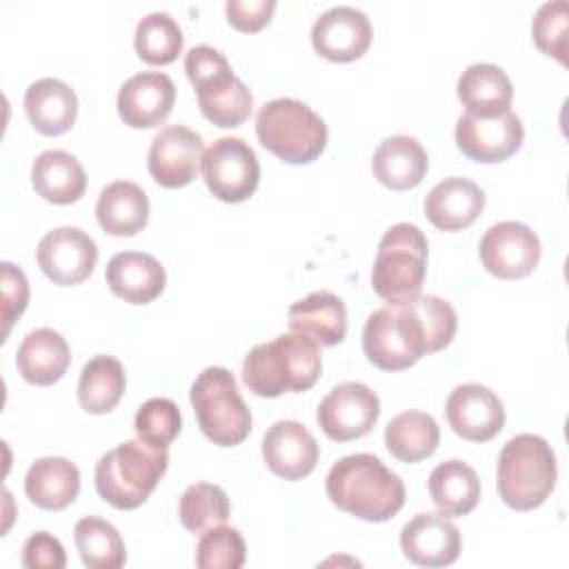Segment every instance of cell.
Segmentation results:
<instances>
[{
    "instance_id": "obj_44",
    "label": "cell",
    "mask_w": 569,
    "mask_h": 569,
    "mask_svg": "<svg viewBox=\"0 0 569 569\" xmlns=\"http://www.w3.org/2000/svg\"><path fill=\"white\" fill-rule=\"evenodd\" d=\"M224 11L231 27L251 33L269 24L276 11V0H229Z\"/></svg>"
},
{
    "instance_id": "obj_18",
    "label": "cell",
    "mask_w": 569,
    "mask_h": 569,
    "mask_svg": "<svg viewBox=\"0 0 569 569\" xmlns=\"http://www.w3.org/2000/svg\"><path fill=\"white\" fill-rule=\"evenodd\" d=\"M176 102V84L167 73L140 71L118 91V113L133 129H151L167 120Z\"/></svg>"
},
{
    "instance_id": "obj_15",
    "label": "cell",
    "mask_w": 569,
    "mask_h": 569,
    "mask_svg": "<svg viewBox=\"0 0 569 569\" xmlns=\"http://www.w3.org/2000/svg\"><path fill=\"white\" fill-rule=\"evenodd\" d=\"M373 38L371 22L365 11L338 4L322 11L311 27L313 49L331 62H351L367 53Z\"/></svg>"
},
{
    "instance_id": "obj_43",
    "label": "cell",
    "mask_w": 569,
    "mask_h": 569,
    "mask_svg": "<svg viewBox=\"0 0 569 569\" xmlns=\"http://www.w3.org/2000/svg\"><path fill=\"white\" fill-rule=\"evenodd\" d=\"M2 322L4 338L16 318L22 316L29 302V282L27 276L11 262H2Z\"/></svg>"
},
{
    "instance_id": "obj_2",
    "label": "cell",
    "mask_w": 569,
    "mask_h": 569,
    "mask_svg": "<svg viewBox=\"0 0 569 569\" xmlns=\"http://www.w3.org/2000/svg\"><path fill=\"white\" fill-rule=\"evenodd\" d=\"M322 371V353L313 338L291 331L256 345L242 362V380L260 398H278L311 389Z\"/></svg>"
},
{
    "instance_id": "obj_20",
    "label": "cell",
    "mask_w": 569,
    "mask_h": 569,
    "mask_svg": "<svg viewBox=\"0 0 569 569\" xmlns=\"http://www.w3.org/2000/svg\"><path fill=\"white\" fill-rule=\"evenodd\" d=\"M109 289L124 302L147 305L153 302L164 284L167 273L158 258L142 251H120L107 262L104 271Z\"/></svg>"
},
{
    "instance_id": "obj_6",
    "label": "cell",
    "mask_w": 569,
    "mask_h": 569,
    "mask_svg": "<svg viewBox=\"0 0 569 569\" xmlns=\"http://www.w3.org/2000/svg\"><path fill=\"white\" fill-rule=\"evenodd\" d=\"M429 244L420 227L398 222L385 231L371 269L373 291L389 305H402L420 293L427 273Z\"/></svg>"
},
{
    "instance_id": "obj_32",
    "label": "cell",
    "mask_w": 569,
    "mask_h": 569,
    "mask_svg": "<svg viewBox=\"0 0 569 569\" xmlns=\"http://www.w3.org/2000/svg\"><path fill=\"white\" fill-rule=\"evenodd\" d=\"M127 387L124 367L113 356H93L78 378V402L87 413H109Z\"/></svg>"
},
{
    "instance_id": "obj_5",
    "label": "cell",
    "mask_w": 569,
    "mask_h": 569,
    "mask_svg": "<svg viewBox=\"0 0 569 569\" xmlns=\"http://www.w3.org/2000/svg\"><path fill=\"white\" fill-rule=\"evenodd\" d=\"M260 144L289 164L313 162L327 147L325 120L302 100L273 98L256 116Z\"/></svg>"
},
{
    "instance_id": "obj_39",
    "label": "cell",
    "mask_w": 569,
    "mask_h": 569,
    "mask_svg": "<svg viewBox=\"0 0 569 569\" xmlns=\"http://www.w3.org/2000/svg\"><path fill=\"white\" fill-rule=\"evenodd\" d=\"M409 305L413 307L422 325L427 353L445 349L453 340L458 329V316L453 307L438 296H420V293L413 300H409Z\"/></svg>"
},
{
    "instance_id": "obj_35",
    "label": "cell",
    "mask_w": 569,
    "mask_h": 569,
    "mask_svg": "<svg viewBox=\"0 0 569 569\" xmlns=\"http://www.w3.org/2000/svg\"><path fill=\"white\" fill-rule=\"evenodd\" d=\"M231 513L229 498L222 487L211 482H193L184 489L178 505L180 522L191 533H202L216 525H224Z\"/></svg>"
},
{
    "instance_id": "obj_22",
    "label": "cell",
    "mask_w": 569,
    "mask_h": 569,
    "mask_svg": "<svg viewBox=\"0 0 569 569\" xmlns=\"http://www.w3.org/2000/svg\"><path fill=\"white\" fill-rule=\"evenodd\" d=\"M429 169L425 147L405 133L385 138L373 151L371 171L380 184L393 191H407L422 182Z\"/></svg>"
},
{
    "instance_id": "obj_17",
    "label": "cell",
    "mask_w": 569,
    "mask_h": 569,
    "mask_svg": "<svg viewBox=\"0 0 569 569\" xmlns=\"http://www.w3.org/2000/svg\"><path fill=\"white\" fill-rule=\"evenodd\" d=\"M400 549L413 565L447 567L458 560L462 536L445 513L422 511L402 527Z\"/></svg>"
},
{
    "instance_id": "obj_9",
    "label": "cell",
    "mask_w": 569,
    "mask_h": 569,
    "mask_svg": "<svg viewBox=\"0 0 569 569\" xmlns=\"http://www.w3.org/2000/svg\"><path fill=\"white\" fill-rule=\"evenodd\" d=\"M200 169L207 189L222 202H244L260 182L256 151L236 136L213 140L202 153Z\"/></svg>"
},
{
    "instance_id": "obj_3",
    "label": "cell",
    "mask_w": 569,
    "mask_h": 569,
    "mask_svg": "<svg viewBox=\"0 0 569 569\" xmlns=\"http://www.w3.org/2000/svg\"><path fill=\"white\" fill-rule=\"evenodd\" d=\"M167 467V447L151 445L142 438L127 440L102 453L96 462V491L116 509H136L158 487Z\"/></svg>"
},
{
    "instance_id": "obj_25",
    "label": "cell",
    "mask_w": 569,
    "mask_h": 569,
    "mask_svg": "<svg viewBox=\"0 0 569 569\" xmlns=\"http://www.w3.org/2000/svg\"><path fill=\"white\" fill-rule=\"evenodd\" d=\"M287 322L291 331L305 333L318 345L333 347L347 336V307L331 291H313L289 307Z\"/></svg>"
},
{
    "instance_id": "obj_36",
    "label": "cell",
    "mask_w": 569,
    "mask_h": 569,
    "mask_svg": "<svg viewBox=\"0 0 569 569\" xmlns=\"http://www.w3.org/2000/svg\"><path fill=\"white\" fill-rule=\"evenodd\" d=\"M182 42H184L182 29L164 11L147 13L138 22L136 36H133L136 51L147 64H169V62H173L182 51Z\"/></svg>"
},
{
    "instance_id": "obj_21",
    "label": "cell",
    "mask_w": 569,
    "mask_h": 569,
    "mask_svg": "<svg viewBox=\"0 0 569 569\" xmlns=\"http://www.w3.org/2000/svg\"><path fill=\"white\" fill-rule=\"evenodd\" d=\"M485 209V191L469 178L451 176L425 198V216L440 231L467 229Z\"/></svg>"
},
{
    "instance_id": "obj_19",
    "label": "cell",
    "mask_w": 569,
    "mask_h": 569,
    "mask_svg": "<svg viewBox=\"0 0 569 569\" xmlns=\"http://www.w3.org/2000/svg\"><path fill=\"white\" fill-rule=\"evenodd\" d=\"M318 442L311 431L296 420L273 422L262 438V458L271 473L284 480H300L318 465Z\"/></svg>"
},
{
    "instance_id": "obj_42",
    "label": "cell",
    "mask_w": 569,
    "mask_h": 569,
    "mask_svg": "<svg viewBox=\"0 0 569 569\" xmlns=\"http://www.w3.org/2000/svg\"><path fill=\"white\" fill-rule=\"evenodd\" d=\"M67 565V553L62 542L47 533L36 531L22 545V567L27 569H62Z\"/></svg>"
},
{
    "instance_id": "obj_11",
    "label": "cell",
    "mask_w": 569,
    "mask_h": 569,
    "mask_svg": "<svg viewBox=\"0 0 569 569\" xmlns=\"http://www.w3.org/2000/svg\"><path fill=\"white\" fill-rule=\"evenodd\" d=\"M478 253L482 267L491 276L500 280H516L529 276L538 267L542 247L527 224L502 220L485 231Z\"/></svg>"
},
{
    "instance_id": "obj_27",
    "label": "cell",
    "mask_w": 569,
    "mask_h": 569,
    "mask_svg": "<svg viewBox=\"0 0 569 569\" xmlns=\"http://www.w3.org/2000/svg\"><path fill=\"white\" fill-rule=\"evenodd\" d=\"M458 100L473 116H498L509 111L513 100V84L505 69L491 62L469 64L456 84Z\"/></svg>"
},
{
    "instance_id": "obj_10",
    "label": "cell",
    "mask_w": 569,
    "mask_h": 569,
    "mask_svg": "<svg viewBox=\"0 0 569 569\" xmlns=\"http://www.w3.org/2000/svg\"><path fill=\"white\" fill-rule=\"evenodd\" d=\"M380 416V400L362 382L336 385L318 405V425L327 438L349 442L373 429Z\"/></svg>"
},
{
    "instance_id": "obj_23",
    "label": "cell",
    "mask_w": 569,
    "mask_h": 569,
    "mask_svg": "<svg viewBox=\"0 0 569 569\" xmlns=\"http://www.w3.org/2000/svg\"><path fill=\"white\" fill-rule=\"evenodd\" d=\"M24 111L38 133L60 136L76 122L78 96L58 78H40L24 91Z\"/></svg>"
},
{
    "instance_id": "obj_41",
    "label": "cell",
    "mask_w": 569,
    "mask_h": 569,
    "mask_svg": "<svg viewBox=\"0 0 569 569\" xmlns=\"http://www.w3.org/2000/svg\"><path fill=\"white\" fill-rule=\"evenodd\" d=\"M184 71L196 91L233 73L229 60L209 44L191 47L184 53Z\"/></svg>"
},
{
    "instance_id": "obj_33",
    "label": "cell",
    "mask_w": 569,
    "mask_h": 569,
    "mask_svg": "<svg viewBox=\"0 0 569 569\" xmlns=\"http://www.w3.org/2000/svg\"><path fill=\"white\" fill-rule=\"evenodd\" d=\"M196 93H198V104L202 116L216 127H222V129L240 127L251 116L253 96L236 73L213 84H207Z\"/></svg>"
},
{
    "instance_id": "obj_38",
    "label": "cell",
    "mask_w": 569,
    "mask_h": 569,
    "mask_svg": "<svg viewBox=\"0 0 569 569\" xmlns=\"http://www.w3.org/2000/svg\"><path fill=\"white\" fill-rule=\"evenodd\" d=\"M138 438L158 445L169 447L182 427L180 409L169 398H149L140 405L136 420H133Z\"/></svg>"
},
{
    "instance_id": "obj_1",
    "label": "cell",
    "mask_w": 569,
    "mask_h": 569,
    "mask_svg": "<svg viewBox=\"0 0 569 569\" xmlns=\"http://www.w3.org/2000/svg\"><path fill=\"white\" fill-rule=\"evenodd\" d=\"M327 498L342 511L385 522L405 505V482L373 453H349L340 458L325 480Z\"/></svg>"
},
{
    "instance_id": "obj_26",
    "label": "cell",
    "mask_w": 569,
    "mask_h": 569,
    "mask_svg": "<svg viewBox=\"0 0 569 569\" xmlns=\"http://www.w3.org/2000/svg\"><path fill=\"white\" fill-rule=\"evenodd\" d=\"M96 218L102 231H107L109 236H136L147 227L149 198L136 182L113 180L98 196Z\"/></svg>"
},
{
    "instance_id": "obj_29",
    "label": "cell",
    "mask_w": 569,
    "mask_h": 569,
    "mask_svg": "<svg viewBox=\"0 0 569 569\" xmlns=\"http://www.w3.org/2000/svg\"><path fill=\"white\" fill-rule=\"evenodd\" d=\"M31 184L47 202L71 204L84 196L87 173L76 156L62 149H47L31 164Z\"/></svg>"
},
{
    "instance_id": "obj_14",
    "label": "cell",
    "mask_w": 569,
    "mask_h": 569,
    "mask_svg": "<svg viewBox=\"0 0 569 569\" xmlns=\"http://www.w3.org/2000/svg\"><path fill=\"white\" fill-rule=\"evenodd\" d=\"M36 260L51 282L71 287L91 276L98 262V247L82 229L58 227L40 238Z\"/></svg>"
},
{
    "instance_id": "obj_4",
    "label": "cell",
    "mask_w": 569,
    "mask_h": 569,
    "mask_svg": "<svg viewBox=\"0 0 569 569\" xmlns=\"http://www.w3.org/2000/svg\"><path fill=\"white\" fill-rule=\"evenodd\" d=\"M558 478L551 445L536 433L513 436L498 456V493L516 511L540 507Z\"/></svg>"
},
{
    "instance_id": "obj_24",
    "label": "cell",
    "mask_w": 569,
    "mask_h": 569,
    "mask_svg": "<svg viewBox=\"0 0 569 569\" xmlns=\"http://www.w3.org/2000/svg\"><path fill=\"white\" fill-rule=\"evenodd\" d=\"M71 362V351L67 340L49 329L40 327L24 336L16 351V367L18 373L38 387H49L58 382Z\"/></svg>"
},
{
    "instance_id": "obj_13",
    "label": "cell",
    "mask_w": 569,
    "mask_h": 569,
    "mask_svg": "<svg viewBox=\"0 0 569 569\" xmlns=\"http://www.w3.org/2000/svg\"><path fill=\"white\" fill-rule=\"evenodd\" d=\"M202 153L200 133L182 124H167L151 140L147 169L160 187H187L200 171Z\"/></svg>"
},
{
    "instance_id": "obj_31",
    "label": "cell",
    "mask_w": 569,
    "mask_h": 569,
    "mask_svg": "<svg viewBox=\"0 0 569 569\" xmlns=\"http://www.w3.org/2000/svg\"><path fill=\"white\" fill-rule=\"evenodd\" d=\"M440 442V427L425 411H402L385 427V445L400 462H420L429 458Z\"/></svg>"
},
{
    "instance_id": "obj_28",
    "label": "cell",
    "mask_w": 569,
    "mask_h": 569,
    "mask_svg": "<svg viewBox=\"0 0 569 569\" xmlns=\"http://www.w3.org/2000/svg\"><path fill=\"white\" fill-rule=\"evenodd\" d=\"M80 491L78 467L60 456H47L36 460L24 476L27 498L47 511H60L69 507Z\"/></svg>"
},
{
    "instance_id": "obj_37",
    "label": "cell",
    "mask_w": 569,
    "mask_h": 569,
    "mask_svg": "<svg viewBox=\"0 0 569 569\" xmlns=\"http://www.w3.org/2000/svg\"><path fill=\"white\" fill-rule=\"evenodd\" d=\"M247 558V545L238 529L216 525L202 531L196 549V565L200 569H240Z\"/></svg>"
},
{
    "instance_id": "obj_40",
    "label": "cell",
    "mask_w": 569,
    "mask_h": 569,
    "mask_svg": "<svg viewBox=\"0 0 569 569\" xmlns=\"http://www.w3.org/2000/svg\"><path fill=\"white\" fill-rule=\"evenodd\" d=\"M531 33L536 47L553 56L558 62H567L565 58V33H567V2L565 0H553L545 2L538 7L533 22H531Z\"/></svg>"
},
{
    "instance_id": "obj_30",
    "label": "cell",
    "mask_w": 569,
    "mask_h": 569,
    "mask_svg": "<svg viewBox=\"0 0 569 569\" xmlns=\"http://www.w3.org/2000/svg\"><path fill=\"white\" fill-rule=\"evenodd\" d=\"M429 496L440 513L467 516L480 500V478L462 460H445L429 476Z\"/></svg>"
},
{
    "instance_id": "obj_34",
    "label": "cell",
    "mask_w": 569,
    "mask_h": 569,
    "mask_svg": "<svg viewBox=\"0 0 569 569\" xmlns=\"http://www.w3.org/2000/svg\"><path fill=\"white\" fill-rule=\"evenodd\" d=\"M73 538L82 565L89 569H120L127 560L118 529L98 516L80 518L73 527Z\"/></svg>"
},
{
    "instance_id": "obj_12",
    "label": "cell",
    "mask_w": 569,
    "mask_h": 569,
    "mask_svg": "<svg viewBox=\"0 0 569 569\" xmlns=\"http://www.w3.org/2000/svg\"><path fill=\"white\" fill-rule=\"evenodd\" d=\"M522 140V120L511 109L498 116H473L465 111L456 122V144L476 162H502L520 149Z\"/></svg>"
},
{
    "instance_id": "obj_16",
    "label": "cell",
    "mask_w": 569,
    "mask_h": 569,
    "mask_svg": "<svg viewBox=\"0 0 569 569\" xmlns=\"http://www.w3.org/2000/svg\"><path fill=\"white\" fill-rule=\"evenodd\" d=\"M445 413L449 427L471 442H487L505 427L502 400L478 382L458 385L445 402Z\"/></svg>"
},
{
    "instance_id": "obj_8",
    "label": "cell",
    "mask_w": 569,
    "mask_h": 569,
    "mask_svg": "<svg viewBox=\"0 0 569 569\" xmlns=\"http://www.w3.org/2000/svg\"><path fill=\"white\" fill-rule=\"evenodd\" d=\"M362 351L382 371H402L427 353L422 325L409 302L387 305L367 316Z\"/></svg>"
},
{
    "instance_id": "obj_7",
    "label": "cell",
    "mask_w": 569,
    "mask_h": 569,
    "mask_svg": "<svg viewBox=\"0 0 569 569\" xmlns=\"http://www.w3.org/2000/svg\"><path fill=\"white\" fill-rule=\"evenodd\" d=\"M189 400L200 431L218 447H236L251 431V411L224 367H207L191 385Z\"/></svg>"
}]
</instances>
